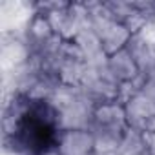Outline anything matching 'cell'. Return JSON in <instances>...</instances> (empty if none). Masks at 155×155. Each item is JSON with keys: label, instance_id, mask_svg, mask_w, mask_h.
<instances>
[{"label": "cell", "instance_id": "6da1fadb", "mask_svg": "<svg viewBox=\"0 0 155 155\" xmlns=\"http://www.w3.org/2000/svg\"><path fill=\"white\" fill-rule=\"evenodd\" d=\"M24 142L28 148L33 150H44L48 137L51 135L53 128H51V119L48 117V110L40 104V106H33L31 110H28L22 115L20 120V128H18Z\"/></svg>", "mask_w": 155, "mask_h": 155}]
</instances>
